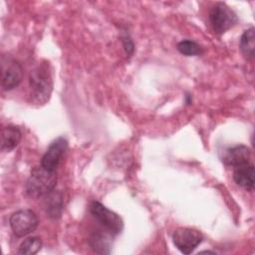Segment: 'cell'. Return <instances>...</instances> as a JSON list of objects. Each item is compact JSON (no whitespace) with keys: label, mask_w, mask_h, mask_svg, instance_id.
<instances>
[{"label":"cell","mask_w":255,"mask_h":255,"mask_svg":"<svg viewBox=\"0 0 255 255\" xmlns=\"http://www.w3.org/2000/svg\"><path fill=\"white\" fill-rule=\"evenodd\" d=\"M30 97L33 103L43 105L47 103L51 97L53 90L52 69L48 62L39 64L30 73L29 77Z\"/></svg>","instance_id":"6da1fadb"},{"label":"cell","mask_w":255,"mask_h":255,"mask_svg":"<svg viewBox=\"0 0 255 255\" xmlns=\"http://www.w3.org/2000/svg\"><path fill=\"white\" fill-rule=\"evenodd\" d=\"M202 240V234L193 228L181 227L176 229L172 235L174 246L183 254L192 253Z\"/></svg>","instance_id":"52a82bcc"},{"label":"cell","mask_w":255,"mask_h":255,"mask_svg":"<svg viewBox=\"0 0 255 255\" xmlns=\"http://www.w3.org/2000/svg\"><path fill=\"white\" fill-rule=\"evenodd\" d=\"M22 138V132L16 126H7L2 128L1 131V150L11 151L20 142Z\"/></svg>","instance_id":"8fae6325"},{"label":"cell","mask_w":255,"mask_h":255,"mask_svg":"<svg viewBox=\"0 0 255 255\" xmlns=\"http://www.w3.org/2000/svg\"><path fill=\"white\" fill-rule=\"evenodd\" d=\"M90 245L96 253L105 254L111 252L110 241L106 237V235L101 232H95L92 234V236L90 237Z\"/></svg>","instance_id":"5bb4252c"},{"label":"cell","mask_w":255,"mask_h":255,"mask_svg":"<svg viewBox=\"0 0 255 255\" xmlns=\"http://www.w3.org/2000/svg\"><path fill=\"white\" fill-rule=\"evenodd\" d=\"M178 52L184 56H197L201 55L203 50L199 44L192 40H182L176 46Z\"/></svg>","instance_id":"2e32d148"},{"label":"cell","mask_w":255,"mask_h":255,"mask_svg":"<svg viewBox=\"0 0 255 255\" xmlns=\"http://www.w3.org/2000/svg\"><path fill=\"white\" fill-rule=\"evenodd\" d=\"M234 181L241 187L252 190L254 187V166L252 163H245L236 166L233 172Z\"/></svg>","instance_id":"30bf717a"},{"label":"cell","mask_w":255,"mask_h":255,"mask_svg":"<svg viewBox=\"0 0 255 255\" xmlns=\"http://www.w3.org/2000/svg\"><path fill=\"white\" fill-rule=\"evenodd\" d=\"M9 223L17 237H24L37 228L39 219L32 209H19L11 214Z\"/></svg>","instance_id":"277c9868"},{"label":"cell","mask_w":255,"mask_h":255,"mask_svg":"<svg viewBox=\"0 0 255 255\" xmlns=\"http://www.w3.org/2000/svg\"><path fill=\"white\" fill-rule=\"evenodd\" d=\"M42 248V240L38 236H32L25 239L18 250L19 254L25 255H34L38 253Z\"/></svg>","instance_id":"9a60e30c"},{"label":"cell","mask_w":255,"mask_h":255,"mask_svg":"<svg viewBox=\"0 0 255 255\" xmlns=\"http://www.w3.org/2000/svg\"><path fill=\"white\" fill-rule=\"evenodd\" d=\"M200 253H212V254H214L215 252H212V251H201Z\"/></svg>","instance_id":"ac0fdd59"},{"label":"cell","mask_w":255,"mask_h":255,"mask_svg":"<svg viewBox=\"0 0 255 255\" xmlns=\"http://www.w3.org/2000/svg\"><path fill=\"white\" fill-rule=\"evenodd\" d=\"M44 200V208L47 216L56 219L62 215V211L64 208L63 205V195L60 191H56L55 189L51 191L49 194L45 195Z\"/></svg>","instance_id":"7c38bea8"},{"label":"cell","mask_w":255,"mask_h":255,"mask_svg":"<svg viewBox=\"0 0 255 255\" xmlns=\"http://www.w3.org/2000/svg\"><path fill=\"white\" fill-rule=\"evenodd\" d=\"M67 148H68V140L64 136H60L56 138L50 143L49 147L44 153L41 160V165L48 170L56 171L61 161V158L63 157Z\"/></svg>","instance_id":"ba28073f"},{"label":"cell","mask_w":255,"mask_h":255,"mask_svg":"<svg viewBox=\"0 0 255 255\" xmlns=\"http://www.w3.org/2000/svg\"><path fill=\"white\" fill-rule=\"evenodd\" d=\"M209 20L213 30L218 34H223L237 23L238 18L229 6L219 2L212 7L209 13Z\"/></svg>","instance_id":"5b68a950"},{"label":"cell","mask_w":255,"mask_h":255,"mask_svg":"<svg viewBox=\"0 0 255 255\" xmlns=\"http://www.w3.org/2000/svg\"><path fill=\"white\" fill-rule=\"evenodd\" d=\"M90 211L96 220H98L111 234L117 235L123 231L124 221L120 215L107 208L101 202L93 201L90 205Z\"/></svg>","instance_id":"3957f363"},{"label":"cell","mask_w":255,"mask_h":255,"mask_svg":"<svg viewBox=\"0 0 255 255\" xmlns=\"http://www.w3.org/2000/svg\"><path fill=\"white\" fill-rule=\"evenodd\" d=\"M122 42H123V46L125 48V51L128 55H132L133 51H134V45L132 40L128 37V36H124L122 37Z\"/></svg>","instance_id":"e0dca14e"},{"label":"cell","mask_w":255,"mask_h":255,"mask_svg":"<svg viewBox=\"0 0 255 255\" xmlns=\"http://www.w3.org/2000/svg\"><path fill=\"white\" fill-rule=\"evenodd\" d=\"M57 184V172L51 171L42 165L32 169L26 184L25 193L31 198L44 197L53 191Z\"/></svg>","instance_id":"7a4b0ae2"},{"label":"cell","mask_w":255,"mask_h":255,"mask_svg":"<svg viewBox=\"0 0 255 255\" xmlns=\"http://www.w3.org/2000/svg\"><path fill=\"white\" fill-rule=\"evenodd\" d=\"M250 149L246 145L239 144L228 148L223 156V162L229 166H239L249 162Z\"/></svg>","instance_id":"9c48e42d"},{"label":"cell","mask_w":255,"mask_h":255,"mask_svg":"<svg viewBox=\"0 0 255 255\" xmlns=\"http://www.w3.org/2000/svg\"><path fill=\"white\" fill-rule=\"evenodd\" d=\"M240 50L247 59L254 56V28L250 27L245 30L240 38Z\"/></svg>","instance_id":"4fadbf2b"},{"label":"cell","mask_w":255,"mask_h":255,"mask_svg":"<svg viewBox=\"0 0 255 255\" xmlns=\"http://www.w3.org/2000/svg\"><path fill=\"white\" fill-rule=\"evenodd\" d=\"M23 79L22 65L10 56L1 58V86L4 91L17 88Z\"/></svg>","instance_id":"8992f818"}]
</instances>
